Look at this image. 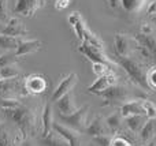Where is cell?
<instances>
[{
  "instance_id": "5bb4252c",
  "label": "cell",
  "mask_w": 156,
  "mask_h": 146,
  "mask_svg": "<svg viewBox=\"0 0 156 146\" xmlns=\"http://www.w3.org/2000/svg\"><path fill=\"white\" fill-rule=\"evenodd\" d=\"M110 128H108L105 119H103L101 116H96L90 123L88 124L85 130V134L89 137H99V135H105L110 134Z\"/></svg>"
},
{
  "instance_id": "836d02e7",
  "label": "cell",
  "mask_w": 156,
  "mask_h": 146,
  "mask_svg": "<svg viewBox=\"0 0 156 146\" xmlns=\"http://www.w3.org/2000/svg\"><path fill=\"white\" fill-rule=\"evenodd\" d=\"M111 146H134V145H133L127 138H125L123 135L119 134V135H116V137H112Z\"/></svg>"
},
{
  "instance_id": "8992f818",
  "label": "cell",
  "mask_w": 156,
  "mask_h": 146,
  "mask_svg": "<svg viewBox=\"0 0 156 146\" xmlns=\"http://www.w3.org/2000/svg\"><path fill=\"white\" fill-rule=\"evenodd\" d=\"M45 0H16L14 14L25 16V18H33L38 10L44 8Z\"/></svg>"
},
{
  "instance_id": "603a6c76",
  "label": "cell",
  "mask_w": 156,
  "mask_h": 146,
  "mask_svg": "<svg viewBox=\"0 0 156 146\" xmlns=\"http://www.w3.org/2000/svg\"><path fill=\"white\" fill-rule=\"evenodd\" d=\"M156 133V119H148L140 131V138L143 142H149Z\"/></svg>"
},
{
  "instance_id": "d4e9b609",
  "label": "cell",
  "mask_w": 156,
  "mask_h": 146,
  "mask_svg": "<svg viewBox=\"0 0 156 146\" xmlns=\"http://www.w3.org/2000/svg\"><path fill=\"white\" fill-rule=\"evenodd\" d=\"M22 37H12V36H7V34H2L0 33V48L2 49H16L18 45L21 44Z\"/></svg>"
},
{
  "instance_id": "1f68e13d",
  "label": "cell",
  "mask_w": 156,
  "mask_h": 146,
  "mask_svg": "<svg viewBox=\"0 0 156 146\" xmlns=\"http://www.w3.org/2000/svg\"><path fill=\"white\" fill-rule=\"evenodd\" d=\"M10 16H8V5L7 0H0V22L7 23Z\"/></svg>"
},
{
  "instance_id": "d6a6232c",
  "label": "cell",
  "mask_w": 156,
  "mask_h": 146,
  "mask_svg": "<svg viewBox=\"0 0 156 146\" xmlns=\"http://www.w3.org/2000/svg\"><path fill=\"white\" fill-rule=\"evenodd\" d=\"M111 141H112V137L110 134H105V135H99V137H93V142L97 146H111Z\"/></svg>"
},
{
  "instance_id": "8fae6325",
  "label": "cell",
  "mask_w": 156,
  "mask_h": 146,
  "mask_svg": "<svg viewBox=\"0 0 156 146\" xmlns=\"http://www.w3.org/2000/svg\"><path fill=\"white\" fill-rule=\"evenodd\" d=\"M55 131L60 134L66 141L69 142V146H82V138H81V133L74 128H70L65 124H60V123H55L52 126Z\"/></svg>"
},
{
  "instance_id": "e0dca14e",
  "label": "cell",
  "mask_w": 156,
  "mask_h": 146,
  "mask_svg": "<svg viewBox=\"0 0 156 146\" xmlns=\"http://www.w3.org/2000/svg\"><path fill=\"white\" fill-rule=\"evenodd\" d=\"M41 137L48 135L52 131V126H54V114H52V105L51 103H47L44 105L43 115H41Z\"/></svg>"
},
{
  "instance_id": "4316f807",
  "label": "cell",
  "mask_w": 156,
  "mask_h": 146,
  "mask_svg": "<svg viewBox=\"0 0 156 146\" xmlns=\"http://www.w3.org/2000/svg\"><path fill=\"white\" fill-rule=\"evenodd\" d=\"M19 75V68L15 67L14 64L5 66V67L0 68V81L3 79H10V78H15Z\"/></svg>"
},
{
  "instance_id": "b9f144b4",
  "label": "cell",
  "mask_w": 156,
  "mask_h": 146,
  "mask_svg": "<svg viewBox=\"0 0 156 146\" xmlns=\"http://www.w3.org/2000/svg\"><path fill=\"white\" fill-rule=\"evenodd\" d=\"M3 30V26H2V22H0V32H2Z\"/></svg>"
},
{
  "instance_id": "277c9868",
  "label": "cell",
  "mask_w": 156,
  "mask_h": 146,
  "mask_svg": "<svg viewBox=\"0 0 156 146\" xmlns=\"http://www.w3.org/2000/svg\"><path fill=\"white\" fill-rule=\"evenodd\" d=\"M99 96L104 100L103 105H122L129 100V90L122 85H112L104 92L99 93Z\"/></svg>"
},
{
  "instance_id": "ba28073f",
  "label": "cell",
  "mask_w": 156,
  "mask_h": 146,
  "mask_svg": "<svg viewBox=\"0 0 156 146\" xmlns=\"http://www.w3.org/2000/svg\"><path fill=\"white\" fill-rule=\"evenodd\" d=\"M23 85L29 94H41L45 92L47 86H48L45 78L41 74H30V75L25 76Z\"/></svg>"
},
{
  "instance_id": "4fadbf2b",
  "label": "cell",
  "mask_w": 156,
  "mask_h": 146,
  "mask_svg": "<svg viewBox=\"0 0 156 146\" xmlns=\"http://www.w3.org/2000/svg\"><path fill=\"white\" fill-rule=\"evenodd\" d=\"M2 34H7V36H12V37H25V36L29 34L25 23L16 16L8 19V22L5 23V26L3 27Z\"/></svg>"
},
{
  "instance_id": "44dd1931",
  "label": "cell",
  "mask_w": 156,
  "mask_h": 146,
  "mask_svg": "<svg viewBox=\"0 0 156 146\" xmlns=\"http://www.w3.org/2000/svg\"><path fill=\"white\" fill-rule=\"evenodd\" d=\"M41 144L45 146H69V142L58 131H55L54 128H52V131L48 135L41 138Z\"/></svg>"
},
{
  "instance_id": "d6986e66",
  "label": "cell",
  "mask_w": 156,
  "mask_h": 146,
  "mask_svg": "<svg viewBox=\"0 0 156 146\" xmlns=\"http://www.w3.org/2000/svg\"><path fill=\"white\" fill-rule=\"evenodd\" d=\"M125 119H126V127L129 128L130 131H133V133H136V134H140L141 128H143L144 124L147 123L148 117L144 114H141V115H133V116L125 117Z\"/></svg>"
},
{
  "instance_id": "4dcf8cb0",
  "label": "cell",
  "mask_w": 156,
  "mask_h": 146,
  "mask_svg": "<svg viewBox=\"0 0 156 146\" xmlns=\"http://www.w3.org/2000/svg\"><path fill=\"white\" fill-rule=\"evenodd\" d=\"M16 62V55L15 53H4L0 56V68L5 67V66L14 64Z\"/></svg>"
},
{
  "instance_id": "e575fe53",
  "label": "cell",
  "mask_w": 156,
  "mask_h": 146,
  "mask_svg": "<svg viewBox=\"0 0 156 146\" xmlns=\"http://www.w3.org/2000/svg\"><path fill=\"white\" fill-rule=\"evenodd\" d=\"M147 82L152 90H156V67H152L147 73Z\"/></svg>"
},
{
  "instance_id": "ac0fdd59",
  "label": "cell",
  "mask_w": 156,
  "mask_h": 146,
  "mask_svg": "<svg viewBox=\"0 0 156 146\" xmlns=\"http://www.w3.org/2000/svg\"><path fill=\"white\" fill-rule=\"evenodd\" d=\"M123 117H129L133 115H141L144 114L143 109V100H130L127 103L122 104L121 105V111Z\"/></svg>"
},
{
  "instance_id": "7c38bea8",
  "label": "cell",
  "mask_w": 156,
  "mask_h": 146,
  "mask_svg": "<svg viewBox=\"0 0 156 146\" xmlns=\"http://www.w3.org/2000/svg\"><path fill=\"white\" fill-rule=\"evenodd\" d=\"M78 52L82 53L83 56L92 63H112L105 56L104 51L96 49L94 46L88 45V44H85V42H81V45L78 46Z\"/></svg>"
},
{
  "instance_id": "7a4b0ae2",
  "label": "cell",
  "mask_w": 156,
  "mask_h": 146,
  "mask_svg": "<svg viewBox=\"0 0 156 146\" xmlns=\"http://www.w3.org/2000/svg\"><path fill=\"white\" fill-rule=\"evenodd\" d=\"M118 56V55H116ZM116 64L121 66L125 71L127 73L129 78L137 85L140 89L149 90L148 82H147V73L144 71L143 66L137 62V60L132 59L130 56H118L116 57Z\"/></svg>"
},
{
  "instance_id": "52a82bcc",
  "label": "cell",
  "mask_w": 156,
  "mask_h": 146,
  "mask_svg": "<svg viewBox=\"0 0 156 146\" xmlns=\"http://www.w3.org/2000/svg\"><path fill=\"white\" fill-rule=\"evenodd\" d=\"M114 45H115V52L118 56H130V53L137 46V40L136 37L118 33L114 37Z\"/></svg>"
},
{
  "instance_id": "ab89813d",
  "label": "cell",
  "mask_w": 156,
  "mask_h": 146,
  "mask_svg": "<svg viewBox=\"0 0 156 146\" xmlns=\"http://www.w3.org/2000/svg\"><path fill=\"white\" fill-rule=\"evenodd\" d=\"M152 21H154V25H155V30H156V15L152 18Z\"/></svg>"
},
{
  "instance_id": "5b68a950",
  "label": "cell",
  "mask_w": 156,
  "mask_h": 146,
  "mask_svg": "<svg viewBox=\"0 0 156 146\" xmlns=\"http://www.w3.org/2000/svg\"><path fill=\"white\" fill-rule=\"evenodd\" d=\"M23 81L18 78H10L0 81V97L2 98H18V96H27Z\"/></svg>"
},
{
  "instance_id": "d590c367",
  "label": "cell",
  "mask_w": 156,
  "mask_h": 146,
  "mask_svg": "<svg viewBox=\"0 0 156 146\" xmlns=\"http://www.w3.org/2000/svg\"><path fill=\"white\" fill-rule=\"evenodd\" d=\"M69 4H70V0H56V2H55V8H56L58 11H62V10H65V8H67Z\"/></svg>"
},
{
  "instance_id": "7402d4cb",
  "label": "cell",
  "mask_w": 156,
  "mask_h": 146,
  "mask_svg": "<svg viewBox=\"0 0 156 146\" xmlns=\"http://www.w3.org/2000/svg\"><path fill=\"white\" fill-rule=\"evenodd\" d=\"M148 0H121L122 8L130 14H137L145 8Z\"/></svg>"
},
{
  "instance_id": "2e32d148",
  "label": "cell",
  "mask_w": 156,
  "mask_h": 146,
  "mask_svg": "<svg viewBox=\"0 0 156 146\" xmlns=\"http://www.w3.org/2000/svg\"><path fill=\"white\" fill-rule=\"evenodd\" d=\"M41 48V41L40 40H22L18 48L15 49L16 57H22L26 55L34 53Z\"/></svg>"
},
{
  "instance_id": "ffe728a7",
  "label": "cell",
  "mask_w": 156,
  "mask_h": 146,
  "mask_svg": "<svg viewBox=\"0 0 156 146\" xmlns=\"http://www.w3.org/2000/svg\"><path fill=\"white\" fill-rule=\"evenodd\" d=\"M136 40L143 46H145L148 49V52L151 53L152 59L156 60V37H154L152 34H144V33L140 32L136 36Z\"/></svg>"
},
{
  "instance_id": "9a60e30c",
  "label": "cell",
  "mask_w": 156,
  "mask_h": 146,
  "mask_svg": "<svg viewBox=\"0 0 156 146\" xmlns=\"http://www.w3.org/2000/svg\"><path fill=\"white\" fill-rule=\"evenodd\" d=\"M56 107L59 114H63V115H71L76 111H78V107L76 104V97H74L73 92L70 90L62 98H59L56 101Z\"/></svg>"
},
{
  "instance_id": "3957f363",
  "label": "cell",
  "mask_w": 156,
  "mask_h": 146,
  "mask_svg": "<svg viewBox=\"0 0 156 146\" xmlns=\"http://www.w3.org/2000/svg\"><path fill=\"white\" fill-rule=\"evenodd\" d=\"M88 115H89V105L86 104V105L78 108V111H76L71 115L59 114V119H60V122H62V124L82 133V131L86 130V127H88V124H89Z\"/></svg>"
},
{
  "instance_id": "9c48e42d",
  "label": "cell",
  "mask_w": 156,
  "mask_h": 146,
  "mask_svg": "<svg viewBox=\"0 0 156 146\" xmlns=\"http://www.w3.org/2000/svg\"><path fill=\"white\" fill-rule=\"evenodd\" d=\"M116 82H118V76H116L115 71L108 73L101 76H97L96 81L88 87V93H90V94H99V93L104 92L105 89H108L112 85H116Z\"/></svg>"
},
{
  "instance_id": "30bf717a",
  "label": "cell",
  "mask_w": 156,
  "mask_h": 146,
  "mask_svg": "<svg viewBox=\"0 0 156 146\" xmlns=\"http://www.w3.org/2000/svg\"><path fill=\"white\" fill-rule=\"evenodd\" d=\"M77 82H78V75L76 73H70L67 76H65V78L60 81V83L58 85V87L54 90V94H52V97H51V101L52 103H56V101L59 100V98H62L66 93L73 90V87L77 85Z\"/></svg>"
},
{
  "instance_id": "60d3db41",
  "label": "cell",
  "mask_w": 156,
  "mask_h": 146,
  "mask_svg": "<svg viewBox=\"0 0 156 146\" xmlns=\"http://www.w3.org/2000/svg\"><path fill=\"white\" fill-rule=\"evenodd\" d=\"M0 123H3V115H2V112H0Z\"/></svg>"
},
{
  "instance_id": "f1b7e54d",
  "label": "cell",
  "mask_w": 156,
  "mask_h": 146,
  "mask_svg": "<svg viewBox=\"0 0 156 146\" xmlns=\"http://www.w3.org/2000/svg\"><path fill=\"white\" fill-rule=\"evenodd\" d=\"M0 146H14L12 138L10 137V133L4 123H0Z\"/></svg>"
},
{
  "instance_id": "6da1fadb",
  "label": "cell",
  "mask_w": 156,
  "mask_h": 146,
  "mask_svg": "<svg viewBox=\"0 0 156 146\" xmlns=\"http://www.w3.org/2000/svg\"><path fill=\"white\" fill-rule=\"evenodd\" d=\"M5 114V116H8L14 123H16L18 130H21L23 133V135L26 138L29 137H34L38 133L40 127H43V124L40 123V117L37 116L33 109L27 108L25 105H18L15 108L4 109L3 111Z\"/></svg>"
},
{
  "instance_id": "74e56055",
  "label": "cell",
  "mask_w": 156,
  "mask_h": 146,
  "mask_svg": "<svg viewBox=\"0 0 156 146\" xmlns=\"http://www.w3.org/2000/svg\"><path fill=\"white\" fill-rule=\"evenodd\" d=\"M140 32L144 33V34H152L154 33V27L151 26V23H143Z\"/></svg>"
},
{
  "instance_id": "83f0119b",
  "label": "cell",
  "mask_w": 156,
  "mask_h": 146,
  "mask_svg": "<svg viewBox=\"0 0 156 146\" xmlns=\"http://www.w3.org/2000/svg\"><path fill=\"white\" fill-rule=\"evenodd\" d=\"M143 109L144 115L148 119H156V104L149 100H143Z\"/></svg>"
},
{
  "instance_id": "484cf974",
  "label": "cell",
  "mask_w": 156,
  "mask_h": 146,
  "mask_svg": "<svg viewBox=\"0 0 156 146\" xmlns=\"http://www.w3.org/2000/svg\"><path fill=\"white\" fill-rule=\"evenodd\" d=\"M112 66H114V63H92L93 73L96 76H101L108 73H112L114 71Z\"/></svg>"
},
{
  "instance_id": "7bdbcfd3",
  "label": "cell",
  "mask_w": 156,
  "mask_h": 146,
  "mask_svg": "<svg viewBox=\"0 0 156 146\" xmlns=\"http://www.w3.org/2000/svg\"><path fill=\"white\" fill-rule=\"evenodd\" d=\"M145 146H154V144H149V145H145Z\"/></svg>"
},
{
  "instance_id": "cb8c5ba5",
  "label": "cell",
  "mask_w": 156,
  "mask_h": 146,
  "mask_svg": "<svg viewBox=\"0 0 156 146\" xmlns=\"http://www.w3.org/2000/svg\"><path fill=\"white\" fill-rule=\"evenodd\" d=\"M123 119L125 117L122 116L121 112H114L112 115H110V116L105 119V123H107L111 133H118V131H121Z\"/></svg>"
},
{
  "instance_id": "f546056e",
  "label": "cell",
  "mask_w": 156,
  "mask_h": 146,
  "mask_svg": "<svg viewBox=\"0 0 156 146\" xmlns=\"http://www.w3.org/2000/svg\"><path fill=\"white\" fill-rule=\"evenodd\" d=\"M21 105V101L18 98H2L0 97V109H10Z\"/></svg>"
},
{
  "instance_id": "8d00e7d4",
  "label": "cell",
  "mask_w": 156,
  "mask_h": 146,
  "mask_svg": "<svg viewBox=\"0 0 156 146\" xmlns=\"http://www.w3.org/2000/svg\"><path fill=\"white\" fill-rule=\"evenodd\" d=\"M156 15V0L149 3L148 8H147V16H149V18H154Z\"/></svg>"
},
{
  "instance_id": "f35d334b",
  "label": "cell",
  "mask_w": 156,
  "mask_h": 146,
  "mask_svg": "<svg viewBox=\"0 0 156 146\" xmlns=\"http://www.w3.org/2000/svg\"><path fill=\"white\" fill-rule=\"evenodd\" d=\"M108 5H110L111 8H118V7H122L121 4V0H107Z\"/></svg>"
}]
</instances>
